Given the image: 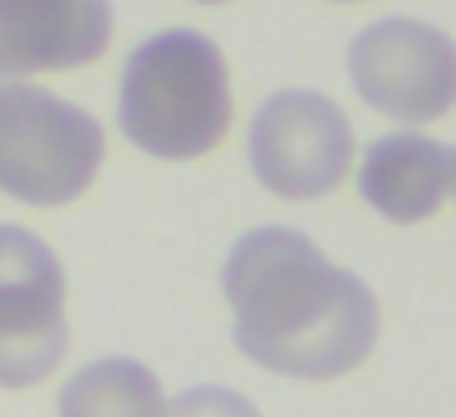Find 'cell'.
I'll use <instances>...</instances> for the list:
<instances>
[{"label": "cell", "instance_id": "cell-1", "mask_svg": "<svg viewBox=\"0 0 456 417\" xmlns=\"http://www.w3.org/2000/svg\"><path fill=\"white\" fill-rule=\"evenodd\" d=\"M221 290L236 315V348L265 373L329 383L378 348V295L295 226L240 236L221 270Z\"/></svg>", "mask_w": 456, "mask_h": 417}, {"label": "cell", "instance_id": "cell-2", "mask_svg": "<svg viewBox=\"0 0 456 417\" xmlns=\"http://www.w3.org/2000/svg\"><path fill=\"white\" fill-rule=\"evenodd\" d=\"M231 70L201 30H162L128 54L118 79V128L162 162H197L231 133Z\"/></svg>", "mask_w": 456, "mask_h": 417}, {"label": "cell", "instance_id": "cell-3", "mask_svg": "<svg viewBox=\"0 0 456 417\" xmlns=\"http://www.w3.org/2000/svg\"><path fill=\"white\" fill-rule=\"evenodd\" d=\"M103 168V123L89 109L0 79V192L25 207H69Z\"/></svg>", "mask_w": 456, "mask_h": 417}, {"label": "cell", "instance_id": "cell-4", "mask_svg": "<svg viewBox=\"0 0 456 417\" xmlns=\"http://www.w3.org/2000/svg\"><path fill=\"white\" fill-rule=\"evenodd\" d=\"M246 158L270 197L319 201L344 187L354 168V123L329 94L285 89L256 109Z\"/></svg>", "mask_w": 456, "mask_h": 417}, {"label": "cell", "instance_id": "cell-5", "mask_svg": "<svg viewBox=\"0 0 456 417\" xmlns=\"http://www.w3.org/2000/svg\"><path fill=\"white\" fill-rule=\"evenodd\" d=\"M348 79L368 109L397 123H436L456 109V40L442 25L387 15L348 45Z\"/></svg>", "mask_w": 456, "mask_h": 417}, {"label": "cell", "instance_id": "cell-6", "mask_svg": "<svg viewBox=\"0 0 456 417\" xmlns=\"http://www.w3.org/2000/svg\"><path fill=\"white\" fill-rule=\"evenodd\" d=\"M69 348L64 266L35 231L0 226V388H35Z\"/></svg>", "mask_w": 456, "mask_h": 417}, {"label": "cell", "instance_id": "cell-7", "mask_svg": "<svg viewBox=\"0 0 456 417\" xmlns=\"http://www.w3.org/2000/svg\"><path fill=\"white\" fill-rule=\"evenodd\" d=\"M113 45L109 0H0V79L84 70Z\"/></svg>", "mask_w": 456, "mask_h": 417}, {"label": "cell", "instance_id": "cell-8", "mask_svg": "<svg viewBox=\"0 0 456 417\" xmlns=\"http://www.w3.org/2000/svg\"><path fill=\"white\" fill-rule=\"evenodd\" d=\"M358 192L378 217L417 226L442 207H456V148L422 133H387L368 143L358 162Z\"/></svg>", "mask_w": 456, "mask_h": 417}, {"label": "cell", "instance_id": "cell-9", "mask_svg": "<svg viewBox=\"0 0 456 417\" xmlns=\"http://www.w3.org/2000/svg\"><path fill=\"white\" fill-rule=\"evenodd\" d=\"M162 383L133 358L84 364L60 393V417H162Z\"/></svg>", "mask_w": 456, "mask_h": 417}, {"label": "cell", "instance_id": "cell-10", "mask_svg": "<svg viewBox=\"0 0 456 417\" xmlns=\"http://www.w3.org/2000/svg\"><path fill=\"white\" fill-rule=\"evenodd\" d=\"M162 417H260V407L231 388H191Z\"/></svg>", "mask_w": 456, "mask_h": 417}, {"label": "cell", "instance_id": "cell-11", "mask_svg": "<svg viewBox=\"0 0 456 417\" xmlns=\"http://www.w3.org/2000/svg\"><path fill=\"white\" fill-rule=\"evenodd\" d=\"M329 5H363V0H329Z\"/></svg>", "mask_w": 456, "mask_h": 417}, {"label": "cell", "instance_id": "cell-12", "mask_svg": "<svg viewBox=\"0 0 456 417\" xmlns=\"http://www.w3.org/2000/svg\"><path fill=\"white\" fill-rule=\"evenodd\" d=\"M201 5H226V0H201Z\"/></svg>", "mask_w": 456, "mask_h": 417}]
</instances>
